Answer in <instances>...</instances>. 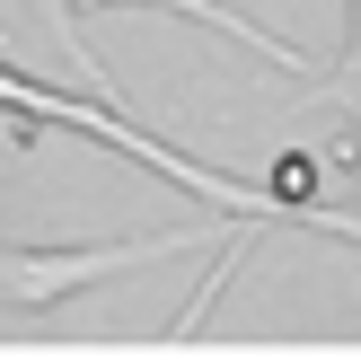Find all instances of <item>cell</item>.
<instances>
[{
  "instance_id": "cell-1",
  "label": "cell",
  "mask_w": 361,
  "mask_h": 361,
  "mask_svg": "<svg viewBox=\"0 0 361 361\" xmlns=\"http://www.w3.org/2000/svg\"><path fill=\"white\" fill-rule=\"evenodd\" d=\"M203 229H141V238H97V247H9L0 238V317H44L88 282L141 274L159 256H185Z\"/></svg>"
},
{
  "instance_id": "cell-2",
  "label": "cell",
  "mask_w": 361,
  "mask_h": 361,
  "mask_svg": "<svg viewBox=\"0 0 361 361\" xmlns=\"http://www.w3.org/2000/svg\"><path fill=\"white\" fill-rule=\"evenodd\" d=\"M0 106L9 115H35V123H71V133H97V141H115V150H133L141 168H159L168 185H185V194H203L212 212H247V221H282L264 194H247V185H229V176H212L203 159H185V150H168V141H150L141 123H123L115 106H80V97H53V88H35V80H18V71H0Z\"/></svg>"
},
{
  "instance_id": "cell-3",
  "label": "cell",
  "mask_w": 361,
  "mask_h": 361,
  "mask_svg": "<svg viewBox=\"0 0 361 361\" xmlns=\"http://www.w3.org/2000/svg\"><path fill=\"white\" fill-rule=\"evenodd\" d=\"M80 9H88V0H71V18H80ZM141 9H185V18H203V27L238 35L247 53H264V62H282V71H309V80H317V62H309V53H300V44H282V35L247 27V18H238V9H221V0H141Z\"/></svg>"
},
{
  "instance_id": "cell-4",
  "label": "cell",
  "mask_w": 361,
  "mask_h": 361,
  "mask_svg": "<svg viewBox=\"0 0 361 361\" xmlns=\"http://www.w3.org/2000/svg\"><path fill=\"white\" fill-rule=\"evenodd\" d=\"M27 9H35V18H44V35H53V44H62V53H71V62H80V80H88V88H97V97H106V106H115V97H123V88H115V71H106V62H97V53H88V35H80V18H71V0H27Z\"/></svg>"
}]
</instances>
